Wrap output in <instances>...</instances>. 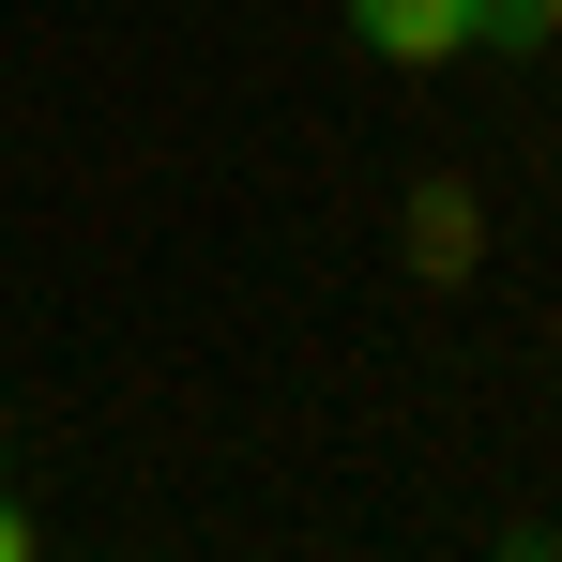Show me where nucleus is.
Returning a JSON list of instances; mask_svg holds the SVG:
<instances>
[{"label":"nucleus","instance_id":"f257e3e1","mask_svg":"<svg viewBox=\"0 0 562 562\" xmlns=\"http://www.w3.org/2000/svg\"><path fill=\"white\" fill-rule=\"evenodd\" d=\"M350 46H380L395 77H441L471 46H548L532 0H350Z\"/></svg>","mask_w":562,"mask_h":562},{"label":"nucleus","instance_id":"20e7f679","mask_svg":"<svg viewBox=\"0 0 562 562\" xmlns=\"http://www.w3.org/2000/svg\"><path fill=\"white\" fill-rule=\"evenodd\" d=\"M532 31H548V46H562V0H532Z\"/></svg>","mask_w":562,"mask_h":562},{"label":"nucleus","instance_id":"7ed1b4c3","mask_svg":"<svg viewBox=\"0 0 562 562\" xmlns=\"http://www.w3.org/2000/svg\"><path fill=\"white\" fill-rule=\"evenodd\" d=\"M0 562H46V548H31V517H15V502H0Z\"/></svg>","mask_w":562,"mask_h":562},{"label":"nucleus","instance_id":"f03ea898","mask_svg":"<svg viewBox=\"0 0 562 562\" xmlns=\"http://www.w3.org/2000/svg\"><path fill=\"white\" fill-rule=\"evenodd\" d=\"M471 244H486V228H471V198H457V183L411 198V259H426V274H471Z\"/></svg>","mask_w":562,"mask_h":562}]
</instances>
